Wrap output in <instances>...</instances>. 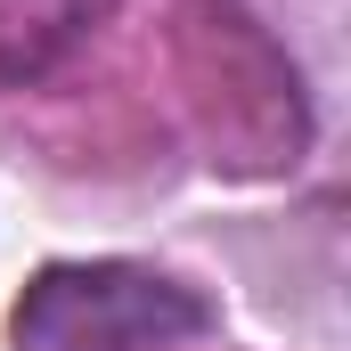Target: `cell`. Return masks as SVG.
I'll list each match as a JSON object with an SVG mask.
<instances>
[{
	"mask_svg": "<svg viewBox=\"0 0 351 351\" xmlns=\"http://www.w3.org/2000/svg\"><path fill=\"white\" fill-rule=\"evenodd\" d=\"M106 16L114 0H0V90L49 82Z\"/></svg>",
	"mask_w": 351,
	"mask_h": 351,
	"instance_id": "2",
	"label": "cell"
},
{
	"mask_svg": "<svg viewBox=\"0 0 351 351\" xmlns=\"http://www.w3.org/2000/svg\"><path fill=\"white\" fill-rule=\"evenodd\" d=\"M221 311L147 262H49L8 311V351H180Z\"/></svg>",
	"mask_w": 351,
	"mask_h": 351,
	"instance_id": "1",
	"label": "cell"
}]
</instances>
